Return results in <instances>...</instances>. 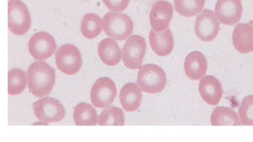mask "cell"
Segmentation results:
<instances>
[{"instance_id":"obj_1","label":"cell","mask_w":253,"mask_h":142,"mask_svg":"<svg viewBox=\"0 0 253 142\" xmlns=\"http://www.w3.org/2000/svg\"><path fill=\"white\" fill-rule=\"evenodd\" d=\"M28 87L36 97H42L48 95L55 83V70L44 61L33 63L27 71Z\"/></svg>"},{"instance_id":"obj_2","label":"cell","mask_w":253,"mask_h":142,"mask_svg":"<svg viewBox=\"0 0 253 142\" xmlns=\"http://www.w3.org/2000/svg\"><path fill=\"white\" fill-rule=\"evenodd\" d=\"M166 83V74L160 66L149 64L139 68L137 84L141 91L150 94L159 93L165 89Z\"/></svg>"},{"instance_id":"obj_3","label":"cell","mask_w":253,"mask_h":142,"mask_svg":"<svg viewBox=\"0 0 253 142\" xmlns=\"http://www.w3.org/2000/svg\"><path fill=\"white\" fill-rule=\"evenodd\" d=\"M102 26L108 36L118 41L128 38L134 31L131 18L126 14L117 12L106 14L103 18Z\"/></svg>"},{"instance_id":"obj_4","label":"cell","mask_w":253,"mask_h":142,"mask_svg":"<svg viewBox=\"0 0 253 142\" xmlns=\"http://www.w3.org/2000/svg\"><path fill=\"white\" fill-rule=\"evenodd\" d=\"M31 17L26 6L21 0H10L8 2V27L14 34L21 36L29 30Z\"/></svg>"},{"instance_id":"obj_5","label":"cell","mask_w":253,"mask_h":142,"mask_svg":"<svg viewBox=\"0 0 253 142\" xmlns=\"http://www.w3.org/2000/svg\"><path fill=\"white\" fill-rule=\"evenodd\" d=\"M55 58L58 68L67 75L77 74L82 67L81 54L73 45L66 44L60 47L56 53Z\"/></svg>"},{"instance_id":"obj_6","label":"cell","mask_w":253,"mask_h":142,"mask_svg":"<svg viewBox=\"0 0 253 142\" xmlns=\"http://www.w3.org/2000/svg\"><path fill=\"white\" fill-rule=\"evenodd\" d=\"M35 117L45 123H54L61 121L65 117L63 106L56 99L44 97L33 104Z\"/></svg>"},{"instance_id":"obj_7","label":"cell","mask_w":253,"mask_h":142,"mask_svg":"<svg viewBox=\"0 0 253 142\" xmlns=\"http://www.w3.org/2000/svg\"><path fill=\"white\" fill-rule=\"evenodd\" d=\"M147 51L144 39L138 35H133L126 41L122 49V60L125 66L136 70L142 63Z\"/></svg>"},{"instance_id":"obj_8","label":"cell","mask_w":253,"mask_h":142,"mask_svg":"<svg viewBox=\"0 0 253 142\" xmlns=\"http://www.w3.org/2000/svg\"><path fill=\"white\" fill-rule=\"evenodd\" d=\"M117 95V88L112 80L107 77L98 79L94 84L91 99L93 104L98 108H105L114 101Z\"/></svg>"},{"instance_id":"obj_9","label":"cell","mask_w":253,"mask_h":142,"mask_svg":"<svg viewBox=\"0 0 253 142\" xmlns=\"http://www.w3.org/2000/svg\"><path fill=\"white\" fill-rule=\"evenodd\" d=\"M57 45L52 35L46 32H39L31 37L28 50L30 54L38 60H45L55 53Z\"/></svg>"},{"instance_id":"obj_10","label":"cell","mask_w":253,"mask_h":142,"mask_svg":"<svg viewBox=\"0 0 253 142\" xmlns=\"http://www.w3.org/2000/svg\"><path fill=\"white\" fill-rule=\"evenodd\" d=\"M220 26V22L214 12L205 9L196 18L195 31L199 39L205 42H209L217 36Z\"/></svg>"},{"instance_id":"obj_11","label":"cell","mask_w":253,"mask_h":142,"mask_svg":"<svg viewBox=\"0 0 253 142\" xmlns=\"http://www.w3.org/2000/svg\"><path fill=\"white\" fill-rule=\"evenodd\" d=\"M242 12L241 0H218L214 8L216 17L227 25L237 23L241 18Z\"/></svg>"},{"instance_id":"obj_12","label":"cell","mask_w":253,"mask_h":142,"mask_svg":"<svg viewBox=\"0 0 253 142\" xmlns=\"http://www.w3.org/2000/svg\"><path fill=\"white\" fill-rule=\"evenodd\" d=\"M174 9L172 5L164 0L156 3L150 13L151 26L155 31L161 32L167 28L173 18Z\"/></svg>"},{"instance_id":"obj_13","label":"cell","mask_w":253,"mask_h":142,"mask_svg":"<svg viewBox=\"0 0 253 142\" xmlns=\"http://www.w3.org/2000/svg\"><path fill=\"white\" fill-rule=\"evenodd\" d=\"M199 91L203 100L211 106L217 105L223 96L220 82L212 76H206L200 80Z\"/></svg>"},{"instance_id":"obj_14","label":"cell","mask_w":253,"mask_h":142,"mask_svg":"<svg viewBox=\"0 0 253 142\" xmlns=\"http://www.w3.org/2000/svg\"><path fill=\"white\" fill-rule=\"evenodd\" d=\"M233 42L235 49L241 53L253 52V25L250 22L238 24L233 32Z\"/></svg>"},{"instance_id":"obj_15","label":"cell","mask_w":253,"mask_h":142,"mask_svg":"<svg viewBox=\"0 0 253 142\" xmlns=\"http://www.w3.org/2000/svg\"><path fill=\"white\" fill-rule=\"evenodd\" d=\"M149 39L153 51L158 56H167L173 50L174 37L169 28L161 32H157L152 29Z\"/></svg>"},{"instance_id":"obj_16","label":"cell","mask_w":253,"mask_h":142,"mask_svg":"<svg viewBox=\"0 0 253 142\" xmlns=\"http://www.w3.org/2000/svg\"><path fill=\"white\" fill-rule=\"evenodd\" d=\"M207 61L201 53L195 51L186 57L184 68L187 76L191 80L199 81L206 74Z\"/></svg>"},{"instance_id":"obj_17","label":"cell","mask_w":253,"mask_h":142,"mask_svg":"<svg viewBox=\"0 0 253 142\" xmlns=\"http://www.w3.org/2000/svg\"><path fill=\"white\" fill-rule=\"evenodd\" d=\"M120 101L127 112L136 111L141 104L142 95L140 88L135 83H129L122 87L120 92Z\"/></svg>"},{"instance_id":"obj_18","label":"cell","mask_w":253,"mask_h":142,"mask_svg":"<svg viewBox=\"0 0 253 142\" xmlns=\"http://www.w3.org/2000/svg\"><path fill=\"white\" fill-rule=\"evenodd\" d=\"M98 54L103 63L108 66H116L121 60V49L117 42L111 38H105L100 42Z\"/></svg>"},{"instance_id":"obj_19","label":"cell","mask_w":253,"mask_h":142,"mask_svg":"<svg viewBox=\"0 0 253 142\" xmlns=\"http://www.w3.org/2000/svg\"><path fill=\"white\" fill-rule=\"evenodd\" d=\"M211 123L213 126L242 125L237 113L234 110L221 106L214 109L211 116Z\"/></svg>"},{"instance_id":"obj_20","label":"cell","mask_w":253,"mask_h":142,"mask_svg":"<svg viewBox=\"0 0 253 142\" xmlns=\"http://www.w3.org/2000/svg\"><path fill=\"white\" fill-rule=\"evenodd\" d=\"M74 118L77 125L95 126L98 123L97 114L89 104L81 103L75 109Z\"/></svg>"},{"instance_id":"obj_21","label":"cell","mask_w":253,"mask_h":142,"mask_svg":"<svg viewBox=\"0 0 253 142\" xmlns=\"http://www.w3.org/2000/svg\"><path fill=\"white\" fill-rule=\"evenodd\" d=\"M103 28L101 18L95 14H86L81 22V32L83 36L90 40L97 37Z\"/></svg>"},{"instance_id":"obj_22","label":"cell","mask_w":253,"mask_h":142,"mask_svg":"<svg viewBox=\"0 0 253 142\" xmlns=\"http://www.w3.org/2000/svg\"><path fill=\"white\" fill-rule=\"evenodd\" d=\"M206 0H174L176 12L185 17H195L203 9Z\"/></svg>"},{"instance_id":"obj_23","label":"cell","mask_w":253,"mask_h":142,"mask_svg":"<svg viewBox=\"0 0 253 142\" xmlns=\"http://www.w3.org/2000/svg\"><path fill=\"white\" fill-rule=\"evenodd\" d=\"M98 124L100 126H123L125 124L123 111L116 106H110L105 109L98 118Z\"/></svg>"},{"instance_id":"obj_24","label":"cell","mask_w":253,"mask_h":142,"mask_svg":"<svg viewBox=\"0 0 253 142\" xmlns=\"http://www.w3.org/2000/svg\"><path fill=\"white\" fill-rule=\"evenodd\" d=\"M27 85L26 75L24 71L14 69L8 73V93L18 95L22 92Z\"/></svg>"},{"instance_id":"obj_25","label":"cell","mask_w":253,"mask_h":142,"mask_svg":"<svg viewBox=\"0 0 253 142\" xmlns=\"http://www.w3.org/2000/svg\"><path fill=\"white\" fill-rule=\"evenodd\" d=\"M238 115L242 125L253 126V95L246 96L242 100Z\"/></svg>"},{"instance_id":"obj_26","label":"cell","mask_w":253,"mask_h":142,"mask_svg":"<svg viewBox=\"0 0 253 142\" xmlns=\"http://www.w3.org/2000/svg\"><path fill=\"white\" fill-rule=\"evenodd\" d=\"M102 1L110 10L121 12L127 8L130 0H102Z\"/></svg>"},{"instance_id":"obj_27","label":"cell","mask_w":253,"mask_h":142,"mask_svg":"<svg viewBox=\"0 0 253 142\" xmlns=\"http://www.w3.org/2000/svg\"><path fill=\"white\" fill-rule=\"evenodd\" d=\"M250 22L253 25V20L250 21Z\"/></svg>"},{"instance_id":"obj_28","label":"cell","mask_w":253,"mask_h":142,"mask_svg":"<svg viewBox=\"0 0 253 142\" xmlns=\"http://www.w3.org/2000/svg\"><path fill=\"white\" fill-rule=\"evenodd\" d=\"M84 1H87V0H84Z\"/></svg>"}]
</instances>
